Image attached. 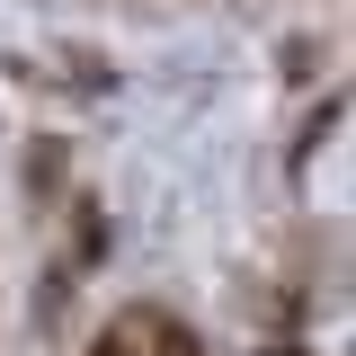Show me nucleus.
Masks as SVG:
<instances>
[{"label":"nucleus","instance_id":"nucleus-1","mask_svg":"<svg viewBox=\"0 0 356 356\" xmlns=\"http://www.w3.org/2000/svg\"><path fill=\"white\" fill-rule=\"evenodd\" d=\"M134 356H143V330H134Z\"/></svg>","mask_w":356,"mask_h":356}]
</instances>
